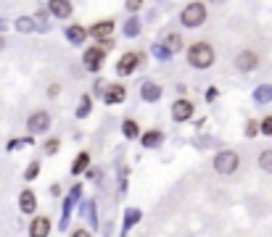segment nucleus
Segmentation results:
<instances>
[{"mask_svg": "<svg viewBox=\"0 0 272 237\" xmlns=\"http://www.w3.org/2000/svg\"><path fill=\"white\" fill-rule=\"evenodd\" d=\"M188 63L195 69H209L214 63V47L209 42H195L188 50Z\"/></svg>", "mask_w": 272, "mask_h": 237, "instance_id": "1", "label": "nucleus"}, {"mask_svg": "<svg viewBox=\"0 0 272 237\" xmlns=\"http://www.w3.org/2000/svg\"><path fill=\"white\" fill-rule=\"evenodd\" d=\"M238 164H240V158H238V153H233V150H222V153H217V158H214V169H217L219 174H233V171L238 169Z\"/></svg>", "mask_w": 272, "mask_h": 237, "instance_id": "2", "label": "nucleus"}, {"mask_svg": "<svg viewBox=\"0 0 272 237\" xmlns=\"http://www.w3.org/2000/svg\"><path fill=\"white\" fill-rule=\"evenodd\" d=\"M206 19V6L204 3H190L183 8V24L185 27H199Z\"/></svg>", "mask_w": 272, "mask_h": 237, "instance_id": "3", "label": "nucleus"}, {"mask_svg": "<svg viewBox=\"0 0 272 237\" xmlns=\"http://www.w3.org/2000/svg\"><path fill=\"white\" fill-rule=\"evenodd\" d=\"M106 58V45H98V47H90V50L85 53V66L90 71H98L101 69V63Z\"/></svg>", "mask_w": 272, "mask_h": 237, "instance_id": "4", "label": "nucleus"}, {"mask_svg": "<svg viewBox=\"0 0 272 237\" xmlns=\"http://www.w3.org/2000/svg\"><path fill=\"white\" fill-rule=\"evenodd\" d=\"M235 66L240 71H254L256 66H259V56H256L254 50H240L238 58H235Z\"/></svg>", "mask_w": 272, "mask_h": 237, "instance_id": "5", "label": "nucleus"}, {"mask_svg": "<svg viewBox=\"0 0 272 237\" xmlns=\"http://www.w3.org/2000/svg\"><path fill=\"white\" fill-rule=\"evenodd\" d=\"M29 132H48V126H51V116L48 114H42V111H37V114L29 116Z\"/></svg>", "mask_w": 272, "mask_h": 237, "instance_id": "6", "label": "nucleus"}, {"mask_svg": "<svg viewBox=\"0 0 272 237\" xmlns=\"http://www.w3.org/2000/svg\"><path fill=\"white\" fill-rule=\"evenodd\" d=\"M140 66V56L138 53H125L122 58H119V74H132L135 69Z\"/></svg>", "mask_w": 272, "mask_h": 237, "instance_id": "7", "label": "nucleus"}, {"mask_svg": "<svg viewBox=\"0 0 272 237\" xmlns=\"http://www.w3.org/2000/svg\"><path fill=\"white\" fill-rule=\"evenodd\" d=\"M111 32H114V21H98V24L90 27V35L98 37V40H103V42L111 40Z\"/></svg>", "mask_w": 272, "mask_h": 237, "instance_id": "8", "label": "nucleus"}, {"mask_svg": "<svg viewBox=\"0 0 272 237\" xmlns=\"http://www.w3.org/2000/svg\"><path fill=\"white\" fill-rule=\"evenodd\" d=\"M190 114H193V106H190V100H177V103L172 106V116H175L177 121H185V119H190Z\"/></svg>", "mask_w": 272, "mask_h": 237, "instance_id": "9", "label": "nucleus"}, {"mask_svg": "<svg viewBox=\"0 0 272 237\" xmlns=\"http://www.w3.org/2000/svg\"><path fill=\"white\" fill-rule=\"evenodd\" d=\"M51 13L58 16V19H66L71 13V3L69 0H51Z\"/></svg>", "mask_w": 272, "mask_h": 237, "instance_id": "10", "label": "nucleus"}, {"mask_svg": "<svg viewBox=\"0 0 272 237\" xmlns=\"http://www.w3.org/2000/svg\"><path fill=\"white\" fill-rule=\"evenodd\" d=\"M19 205H21L24 214H32V211H35L37 200H35V193H32V190H24V193L19 195Z\"/></svg>", "mask_w": 272, "mask_h": 237, "instance_id": "11", "label": "nucleus"}, {"mask_svg": "<svg viewBox=\"0 0 272 237\" xmlns=\"http://www.w3.org/2000/svg\"><path fill=\"white\" fill-rule=\"evenodd\" d=\"M125 100V87L122 85H111L106 92V103H122Z\"/></svg>", "mask_w": 272, "mask_h": 237, "instance_id": "12", "label": "nucleus"}, {"mask_svg": "<svg viewBox=\"0 0 272 237\" xmlns=\"http://www.w3.org/2000/svg\"><path fill=\"white\" fill-rule=\"evenodd\" d=\"M29 232H32L35 237L48 234V232H51V221L45 219V216H40V219H35V224H32V229H29Z\"/></svg>", "mask_w": 272, "mask_h": 237, "instance_id": "13", "label": "nucleus"}, {"mask_svg": "<svg viewBox=\"0 0 272 237\" xmlns=\"http://www.w3.org/2000/svg\"><path fill=\"white\" fill-rule=\"evenodd\" d=\"M66 37H69L71 42H82V40L87 37V29L80 27V24H71V27L66 29Z\"/></svg>", "mask_w": 272, "mask_h": 237, "instance_id": "14", "label": "nucleus"}, {"mask_svg": "<svg viewBox=\"0 0 272 237\" xmlns=\"http://www.w3.org/2000/svg\"><path fill=\"white\" fill-rule=\"evenodd\" d=\"M159 95H161V87H159V85H151V82L143 85V98H145V100H159Z\"/></svg>", "mask_w": 272, "mask_h": 237, "instance_id": "15", "label": "nucleus"}, {"mask_svg": "<svg viewBox=\"0 0 272 237\" xmlns=\"http://www.w3.org/2000/svg\"><path fill=\"white\" fill-rule=\"evenodd\" d=\"M159 142H161V132H156V129L145 132V137H143V145H145V148H156Z\"/></svg>", "mask_w": 272, "mask_h": 237, "instance_id": "16", "label": "nucleus"}, {"mask_svg": "<svg viewBox=\"0 0 272 237\" xmlns=\"http://www.w3.org/2000/svg\"><path fill=\"white\" fill-rule=\"evenodd\" d=\"M164 45H167V50H180V47H183V37L180 35H167V40H164Z\"/></svg>", "mask_w": 272, "mask_h": 237, "instance_id": "17", "label": "nucleus"}, {"mask_svg": "<svg viewBox=\"0 0 272 237\" xmlns=\"http://www.w3.org/2000/svg\"><path fill=\"white\" fill-rule=\"evenodd\" d=\"M122 132H125V135L132 140V137H138V135H140V126H138V121H125Z\"/></svg>", "mask_w": 272, "mask_h": 237, "instance_id": "18", "label": "nucleus"}, {"mask_svg": "<svg viewBox=\"0 0 272 237\" xmlns=\"http://www.w3.org/2000/svg\"><path fill=\"white\" fill-rule=\"evenodd\" d=\"M259 166H262L264 171H269V174H272V148H269V150H264V153L259 155Z\"/></svg>", "mask_w": 272, "mask_h": 237, "instance_id": "19", "label": "nucleus"}, {"mask_svg": "<svg viewBox=\"0 0 272 237\" xmlns=\"http://www.w3.org/2000/svg\"><path fill=\"white\" fill-rule=\"evenodd\" d=\"M87 161H90V155H87V153H80V158H77V161H74L71 171H74V174H80V171L87 166Z\"/></svg>", "mask_w": 272, "mask_h": 237, "instance_id": "20", "label": "nucleus"}, {"mask_svg": "<svg viewBox=\"0 0 272 237\" xmlns=\"http://www.w3.org/2000/svg\"><path fill=\"white\" fill-rule=\"evenodd\" d=\"M256 100H272V87H262V90H256Z\"/></svg>", "mask_w": 272, "mask_h": 237, "instance_id": "21", "label": "nucleus"}, {"mask_svg": "<svg viewBox=\"0 0 272 237\" xmlns=\"http://www.w3.org/2000/svg\"><path fill=\"white\" fill-rule=\"evenodd\" d=\"M16 27H19L21 32H32V29H35V21H32V19H19Z\"/></svg>", "mask_w": 272, "mask_h": 237, "instance_id": "22", "label": "nucleus"}, {"mask_svg": "<svg viewBox=\"0 0 272 237\" xmlns=\"http://www.w3.org/2000/svg\"><path fill=\"white\" fill-rule=\"evenodd\" d=\"M125 32H127V37H132V35H138V32H140V24H138V21H135V19H132V21H127V29H125Z\"/></svg>", "mask_w": 272, "mask_h": 237, "instance_id": "23", "label": "nucleus"}, {"mask_svg": "<svg viewBox=\"0 0 272 237\" xmlns=\"http://www.w3.org/2000/svg\"><path fill=\"white\" fill-rule=\"evenodd\" d=\"M87 111H90V98H85L77 108V116H87Z\"/></svg>", "mask_w": 272, "mask_h": 237, "instance_id": "24", "label": "nucleus"}, {"mask_svg": "<svg viewBox=\"0 0 272 237\" xmlns=\"http://www.w3.org/2000/svg\"><path fill=\"white\" fill-rule=\"evenodd\" d=\"M262 132H264V135H272V116H267V119L262 121Z\"/></svg>", "mask_w": 272, "mask_h": 237, "instance_id": "25", "label": "nucleus"}, {"mask_svg": "<svg viewBox=\"0 0 272 237\" xmlns=\"http://www.w3.org/2000/svg\"><path fill=\"white\" fill-rule=\"evenodd\" d=\"M256 129H259L256 121H249V124H246V135H249V137H256Z\"/></svg>", "mask_w": 272, "mask_h": 237, "instance_id": "26", "label": "nucleus"}, {"mask_svg": "<svg viewBox=\"0 0 272 237\" xmlns=\"http://www.w3.org/2000/svg\"><path fill=\"white\" fill-rule=\"evenodd\" d=\"M140 6H143V0H127V8L130 11H138Z\"/></svg>", "mask_w": 272, "mask_h": 237, "instance_id": "27", "label": "nucleus"}, {"mask_svg": "<svg viewBox=\"0 0 272 237\" xmlns=\"http://www.w3.org/2000/svg\"><path fill=\"white\" fill-rule=\"evenodd\" d=\"M37 169H40L37 164H32V166H29V169H27V179H35V174H37Z\"/></svg>", "mask_w": 272, "mask_h": 237, "instance_id": "28", "label": "nucleus"}, {"mask_svg": "<svg viewBox=\"0 0 272 237\" xmlns=\"http://www.w3.org/2000/svg\"><path fill=\"white\" fill-rule=\"evenodd\" d=\"M45 150H48V153H56V150H58V142H56V140H51L48 145H45Z\"/></svg>", "mask_w": 272, "mask_h": 237, "instance_id": "29", "label": "nucleus"}, {"mask_svg": "<svg viewBox=\"0 0 272 237\" xmlns=\"http://www.w3.org/2000/svg\"><path fill=\"white\" fill-rule=\"evenodd\" d=\"M3 47H6V40H3V37H0V50H3Z\"/></svg>", "mask_w": 272, "mask_h": 237, "instance_id": "30", "label": "nucleus"}, {"mask_svg": "<svg viewBox=\"0 0 272 237\" xmlns=\"http://www.w3.org/2000/svg\"><path fill=\"white\" fill-rule=\"evenodd\" d=\"M211 3H225V0H211Z\"/></svg>", "mask_w": 272, "mask_h": 237, "instance_id": "31", "label": "nucleus"}]
</instances>
